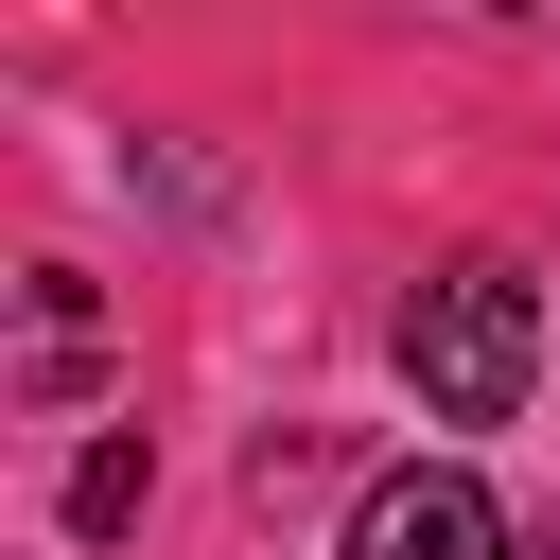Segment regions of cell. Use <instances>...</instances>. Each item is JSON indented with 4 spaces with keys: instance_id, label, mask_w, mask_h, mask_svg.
<instances>
[{
    "instance_id": "obj_1",
    "label": "cell",
    "mask_w": 560,
    "mask_h": 560,
    "mask_svg": "<svg viewBox=\"0 0 560 560\" xmlns=\"http://www.w3.org/2000/svg\"><path fill=\"white\" fill-rule=\"evenodd\" d=\"M525 368H542V298H525L508 262H438V280L402 298V385H420V420H508Z\"/></svg>"
},
{
    "instance_id": "obj_4",
    "label": "cell",
    "mask_w": 560,
    "mask_h": 560,
    "mask_svg": "<svg viewBox=\"0 0 560 560\" xmlns=\"http://www.w3.org/2000/svg\"><path fill=\"white\" fill-rule=\"evenodd\" d=\"M140 490H158V455H140V438H88V455H70V542H122Z\"/></svg>"
},
{
    "instance_id": "obj_2",
    "label": "cell",
    "mask_w": 560,
    "mask_h": 560,
    "mask_svg": "<svg viewBox=\"0 0 560 560\" xmlns=\"http://www.w3.org/2000/svg\"><path fill=\"white\" fill-rule=\"evenodd\" d=\"M350 560H508V508L455 455H420V472H368L350 490Z\"/></svg>"
},
{
    "instance_id": "obj_3",
    "label": "cell",
    "mask_w": 560,
    "mask_h": 560,
    "mask_svg": "<svg viewBox=\"0 0 560 560\" xmlns=\"http://www.w3.org/2000/svg\"><path fill=\"white\" fill-rule=\"evenodd\" d=\"M88 368H105V298L70 262H35L18 280V402H88Z\"/></svg>"
}]
</instances>
